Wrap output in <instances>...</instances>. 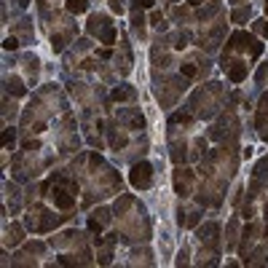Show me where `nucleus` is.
<instances>
[{
    "instance_id": "obj_37",
    "label": "nucleus",
    "mask_w": 268,
    "mask_h": 268,
    "mask_svg": "<svg viewBox=\"0 0 268 268\" xmlns=\"http://www.w3.org/2000/svg\"><path fill=\"white\" fill-rule=\"evenodd\" d=\"M110 9H113L115 14H121V11H123V6H121V0H110Z\"/></svg>"
},
{
    "instance_id": "obj_42",
    "label": "nucleus",
    "mask_w": 268,
    "mask_h": 268,
    "mask_svg": "<svg viewBox=\"0 0 268 268\" xmlns=\"http://www.w3.org/2000/svg\"><path fill=\"white\" fill-rule=\"evenodd\" d=\"M231 3H233V6H239V3H244V0H231Z\"/></svg>"
},
{
    "instance_id": "obj_31",
    "label": "nucleus",
    "mask_w": 268,
    "mask_h": 268,
    "mask_svg": "<svg viewBox=\"0 0 268 268\" xmlns=\"http://www.w3.org/2000/svg\"><path fill=\"white\" fill-rule=\"evenodd\" d=\"M199 223H201V212H191V215L185 217V225H191V228L199 225Z\"/></svg>"
},
{
    "instance_id": "obj_26",
    "label": "nucleus",
    "mask_w": 268,
    "mask_h": 268,
    "mask_svg": "<svg viewBox=\"0 0 268 268\" xmlns=\"http://www.w3.org/2000/svg\"><path fill=\"white\" fill-rule=\"evenodd\" d=\"M151 25L159 27V30H167V19H164L161 11H153V14H151Z\"/></svg>"
},
{
    "instance_id": "obj_20",
    "label": "nucleus",
    "mask_w": 268,
    "mask_h": 268,
    "mask_svg": "<svg viewBox=\"0 0 268 268\" xmlns=\"http://www.w3.org/2000/svg\"><path fill=\"white\" fill-rule=\"evenodd\" d=\"M89 9V0H67V11L70 14H83Z\"/></svg>"
},
{
    "instance_id": "obj_40",
    "label": "nucleus",
    "mask_w": 268,
    "mask_h": 268,
    "mask_svg": "<svg viewBox=\"0 0 268 268\" xmlns=\"http://www.w3.org/2000/svg\"><path fill=\"white\" fill-rule=\"evenodd\" d=\"M204 0H188V6H201Z\"/></svg>"
},
{
    "instance_id": "obj_17",
    "label": "nucleus",
    "mask_w": 268,
    "mask_h": 268,
    "mask_svg": "<svg viewBox=\"0 0 268 268\" xmlns=\"http://www.w3.org/2000/svg\"><path fill=\"white\" fill-rule=\"evenodd\" d=\"M110 97H113L115 102H123V99H134V89H131V86H115Z\"/></svg>"
},
{
    "instance_id": "obj_44",
    "label": "nucleus",
    "mask_w": 268,
    "mask_h": 268,
    "mask_svg": "<svg viewBox=\"0 0 268 268\" xmlns=\"http://www.w3.org/2000/svg\"><path fill=\"white\" fill-rule=\"evenodd\" d=\"M169 3H175V0H169Z\"/></svg>"
},
{
    "instance_id": "obj_15",
    "label": "nucleus",
    "mask_w": 268,
    "mask_h": 268,
    "mask_svg": "<svg viewBox=\"0 0 268 268\" xmlns=\"http://www.w3.org/2000/svg\"><path fill=\"white\" fill-rule=\"evenodd\" d=\"M185 159H188V143L183 140V143H175V145H172V161H175V164H183Z\"/></svg>"
},
{
    "instance_id": "obj_36",
    "label": "nucleus",
    "mask_w": 268,
    "mask_h": 268,
    "mask_svg": "<svg viewBox=\"0 0 268 268\" xmlns=\"http://www.w3.org/2000/svg\"><path fill=\"white\" fill-rule=\"evenodd\" d=\"M188 255H191L188 247H183V252H180V257H177V265H185V263H188Z\"/></svg>"
},
{
    "instance_id": "obj_16",
    "label": "nucleus",
    "mask_w": 268,
    "mask_h": 268,
    "mask_svg": "<svg viewBox=\"0 0 268 268\" xmlns=\"http://www.w3.org/2000/svg\"><path fill=\"white\" fill-rule=\"evenodd\" d=\"M6 91H9V94H14V97H22V94H25L27 89H25V83H22L17 75H11L9 81H6Z\"/></svg>"
},
{
    "instance_id": "obj_6",
    "label": "nucleus",
    "mask_w": 268,
    "mask_h": 268,
    "mask_svg": "<svg viewBox=\"0 0 268 268\" xmlns=\"http://www.w3.org/2000/svg\"><path fill=\"white\" fill-rule=\"evenodd\" d=\"M228 78H231L233 83H241L244 78H247V62L244 59H233V62H228Z\"/></svg>"
},
{
    "instance_id": "obj_41",
    "label": "nucleus",
    "mask_w": 268,
    "mask_h": 268,
    "mask_svg": "<svg viewBox=\"0 0 268 268\" xmlns=\"http://www.w3.org/2000/svg\"><path fill=\"white\" fill-rule=\"evenodd\" d=\"M260 137H263V140H265V143H268V131H260Z\"/></svg>"
},
{
    "instance_id": "obj_5",
    "label": "nucleus",
    "mask_w": 268,
    "mask_h": 268,
    "mask_svg": "<svg viewBox=\"0 0 268 268\" xmlns=\"http://www.w3.org/2000/svg\"><path fill=\"white\" fill-rule=\"evenodd\" d=\"M73 35H75V27H73V25H70L67 30H62V33H51V49L59 54L70 41H73Z\"/></svg>"
},
{
    "instance_id": "obj_24",
    "label": "nucleus",
    "mask_w": 268,
    "mask_h": 268,
    "mask_svg": "<svg viewBox=\"0 0 268 268\" xmlns=\"http://www.w3.org/2000/svg\"><path fill=\"white\" fill-rule=\"evenodd\" d=\"M252 30H255L260 38H268V17L265 19H257L255 25H252Z\"/></svg>"
},
{
    "instance_id": "obj_10",
    "label": "nucleus",
    "mask_w": 268,
    "mask_h": 268,
    "mask_svg": "<svg viewBox=\"0 0 268 268\" xmlns=\"http://www.w3.org/2000/svg\"><path fill=\"white\" fill-rule=\"evenodd\" d=\"M11 30L19 35V41H22V43H30V41H33V22H30V19L17 22V25H14Z\"/></svg>"
},
{
    "instance_id": "obj_43",
    "label": "nucleus",
    "mask_w": 268,
    "mask_h": 268,
    "mask_svg": "<svg viewBox=\"0 0 268 268\" xmlns=\"http://www.w3.org/2000/svg\"><path fill=\"white\" fill-rule=\"evenodd\" d=\"M263 239H265V241H268V225H265V236H263Z\"/></svg>"
},
{
    "instance_id": "obj_30",
    "label": "nucleus",
    "mask_w": 268,
    "mask_h": 268,
    "mask_svg": "<svg viewBox=\"0 0 268 268\" xmlns=\"http://www.w3.org/2000/svg\"><path fill=\"white\" fill-rule=\"evenodd\" d=\"M14 137H17V129H14V126H11V129H6V131H3V145L9 148V145L14 143Z\"/></svg>"
},
{
    "instance_id": "obj_38",
    "label": "nucleus",
    "mask_w": 268,
    "mask_h": 268,
    "mask_svg": "<svg viewBox=\"0 0 268 268\" xmlns=\"http://www.w3.org/2000/svg\"><path fill=\"white\" fill-rule=\"evenodd\" d=\"M43 129H46V123H43V121H38V123L33 126V131H35V134H41Z\"/></svg>"
},
{
    "instance_id": "obj_13",
    "label": "nucleus",
    "mask_w": 268,
    "mask_h": 268,
    "mask_svg": "<svg viewBox=\"0 0 268 268\" xmlns=\"http://www.w3.org/2000/svg\"><path fill=\"white\" fill-rule=\"evenodd\" d=\"M131 30L140 38H145V14L140 11V9H134V14H131Z\"/></svg>"
},
{
    "instance_id": "obj_7",
    "label": "nucleus",
    "mask_w": 268,
    "mask_h": 268,
    "mask_svg": "<svg viewBox=\"0 0 268 268\" xmlns=\"http://www.w3.org/2000/svg\"><path fill=\"white\" fill-rule=\"evenodd\" d=\"M110 25H113V22H110V19L105 17V14H91V17H89V25H86V30H89V35H97V38H99V33H102L105 27H110Z\"/></svg>"
},
{
    "instance_id": "obj_29",
    "label": "nucleus",
    "mask_w": 268,
    "mask_h": 268,
    "mask_svg": "<svg viewBox=\"0 0 268 268\" xmlns=\"http://www.w3.org/2000/svg\"><path fill=\"white\" fill-rule=\"evenodd\" d=\"M25 252H35V255H43V252H46V244L33 241V244H27V247H25Z\"/></svg>"
},
{
    "instance_id": "obj_21",
    "label": "nucleus",
    "mask_w": 268,
    "mask_h": 268,
    "mask_svg": "<svg viewBox=\"0 0 268 268\" xmlns=\"http://www.w3.org/2000/svg\"><path fill=\"white\" fill-rule=\"evenodd\" d=\"M99 43H105V46H113V43H115V27H113V25L105 27V30L99 33Z\"/></svg>"
},
{
    "instance_id": "obj_12",
    "label": "nucleus",
    "mask_w": 268,
    "mask_h": 268,
    "mask_svg": "<svg viewBox=\"0 0 268 268\" xmlns=\"http://www.w3.org/2000/svg\"><path fill=\"white\" fill-rule=\"evenodd\" d=\"M265 123H268V91L260 97V107H257V118H255L257 129H265Z\"/></svg>"
},
{
    "instance_id": "obj_27",
    "label": "nucleus",
    "mask_w": 268,
    "mask_h": 268,
    "mask_svg": "<svg viewBox=\"0 0 268 268\" xmlns=\"http://www.w3.org/2000/svg\"><path fill=\"white\" fill-rule=\"evenodd\" d=\"M193 121V115L191 113H175L169 118V123H191Z\"/></svg>"
},
{
    "instance_id": "obj_34",
    "label": "nucleus",
    "mask_w": 268,
    "mask_h": 268,
    "mask_svg": "<svg viewBox=\"0 0 268 268\" xmlns=\"http://www.w3.org/2000/svg\"><path fill=\"white\" fill-rule=\"evenodd\" d=\"M156 0H134V9H153Z\"/></svg>"
},
{
    "instance_id": "obj_4",
    "label": "nucleus",
    "mask_w": 268,
    "mask_h": 268,
    "mask_svg": "<svg viewBox=\"0 0 268 268\" xmlns=\"http://www.w3.org/2000/svg\"><path fill=\"white\" fill-rule=\"evenodd\" d=\"M217 233H220V225L217 223H204L199 228V241L201 244H209V247H217Z\"/></svg>"
},
{
    "instance_id": "obj_14",
    "label": "nucleus",
    "mask_w": 268,
    "mask_h": 268,
    "mask_svg": "<svg viewBox=\"0 0 268 268\" xmlns=\"http://www.w3.org/2000/svg\"><path fill=\"white\" fill-rule=\"evenodd\" d=\"M252 17V9L249 6H236V9L231 11V22H236V25H244Z\"/></svg>"
},
{
    "instance_id": "obj_25",
    "label": "nucleus",
    "mask_w": 268,
    "mask_h": 268,
    "mask_svg": "<svg viewBox=\"0 0 268 268\" xmlns=\"http://www.w3.org/2000/svg\"><path fill=\"white\" fill-rule=\"evenodd\" d=\"M180 73H183V75L188 78V81H191V78H196V75H199V67H196L193 62H185V65L180 67Z\"/></svg>"
},
{
    "instance_id": "obj_39",
    "label": "nucleus",
    "mask_w": 268,
    "mask_h": 268,
    "mask_svg": "<svg viewBox=\"0 0 268 268\" xmlns=\"http://www.w3.org/2000/svg\"><path fill=\"white\" fill-rule=\"evenodd\" d=\"M99 57H102V59H110L113 54H110V49H99Z\"/></svg>"
},
{
    "instance_id": "obj_22",
    "label": "nucleus",
    "mask_w": 268,
    "mask_h": 268,
    "mask_svg": "<svg viewBox=\"0 0 268 268\" xmlns=\"http://www.w3.org/2000/svg\"><path fill=\"white\" fill-rule=\"evenodd\" d=\"M123 145H126V134H123V131H113V134H110V148L121 151Z\"/></svg>"
},
{
    "instance_id": "obj_9",
    "label": "nucleus",
    "mask_w": 268,
    "mask_h": 268,
    "mask_svg": "<svg viewBox=\"0 0 268 268\" xmlns=\"http://www.w3.org/2000/svg\"><path fill=\"white\" fill-rule=\"evenodd\" d=\"M22 65H25V73H27V78H30V83H35L38 73H41V59H38L35 54H27V57L22 59Z\"/></svg>"
},
{
    "instance_id": "obj_11",
    "label": "nucleus",
    "mask_w": 268,
    "mask_h": 268,
    "mask_svg": "<svg viewBox=\"0 0 268 268\" xmlns=\"http://www.w3.org/2000/svg\"><path fill=\"white\" fill-rule=\"evenodd\" d=\"M25 241V225L19 223H11V228L6 231V244H11V247H17V244Z\"/></svg>"
},
{
    "instance_id": "obj_18",
    "label": "nucleus",
    "mask_w": 268,
    "mask_h": 268,
    "mask_svg": "<svg viewBox=\"0 0 268 268\" xmlns=\"http://www.w3.org/2000/svg\"><path fill=\"white\" fill-rule=\"evenodd\" d=\"M225 231H228V236H225V239H228V249H236V239H239V223L231 220Z\"/></svg>"
},
{
    "instance_id": "obj_19",
    "label": "nucleus",
    "mask_w": 268,
    "mask_h": 268,
    "mask_svg": "<svg viewBox=\"0 0 268 268\" xmlns=\"http://www.w3.org/2000/svg\"><path fill=\"white\" fill-rule=\"evenodd\" d=\"M255 236H257V225L249 223L247 231H244V239H241V252H247V247H249L252 241H255Z\"/></svg>"
},
{
    "instance_id": "obj_33",
    "label": "nucleus",
    "mask_w": 268,
    "mask_h": 268,
    "mask_svg": "<svg viewBox=\"0 0 268 268\" xmlns=\"http://www.w3.org/2000/svg\"><path fill=\"white\" fill-rule=\"evenodd\" d=\"M3 115H6V118H14V115H17V105H11V102L6 99V105H3Z\"/></svg>"
},
{
    "instance_id": "obj_2",
    "label": "nucleus",
    "mask_w": 268,
    "mask_h": 268,
    "mask_svg": "<svg viewBox=\"0 0 268 268\" xmlns=\"http://www.w3.org/2000/svg\"><path fill=\"white\" fill-rule=\"evenodd\" d=\"M252 46H255V43H252V35L241 33V30H239V33H233L231 38H228V43H225L223 59H220V62H223V67H225V62L231 59V54H233V51H247V49L252 51Z\"/></svg>"
},
{
    "instance_id": "obj_23",
    "label": "nucleus",
    "mask_w": 268,
    "mask_h": 268,
    "mask_svg": "<svg viewBox=\"0 0 268 268\" xmlns=\"http://www.w3.org/2000/svg\"><path fill=\"white\" fill-rule=\"evenodd\" d=\"M91 220H97V223H102V225H107L110 223V209H105V207H99L97 212L91 215Z\"/></svg>"
},
{
    "instance_id": "obj_8",
    "label": "nucleus",
    "mask_w": 268,
    "mask_h": 268,
    "mask_svg": "<svg viewBox=\"0 0 268 268\" xmlns=\"http://www.w3.org/2000/svg\"><path fill=\"white\" fill-rule=\"evenodd\" d=\"M118 118L129 123V129H143V126H145V118H143V113H140V110H121V113H118Z\"/></svg>"
},
{
    "instance_id": "obj_32",
    "label": "nucleus",
    "mask_w": 268,
    "mask_h": 268,
    "mask_svg": "<svg viewBox=\"0 0 268 268\" xmlns=\"http://www.w3.org/2000/svg\"><path fill=\"white\" fill-rule=\"evenodd\" d=\"M22 148H25V153H35L38 148H41V143H38V140H25V145H22Z\"/></svg>"
},
{
    "instance_id": "obj_3",
    "label": "nucleus",
    "mask_w": 268,
    "mask_h": 268,
    "mask_svg": "<svg viewBox=\"0 0 268 268\" xmlns=\"http://www.w3.org/2000/svg\"><path fill=\"white\" fill-rule=\"evenodd\" d=\"M175 191H177V196H191V191H193V172L191 169H177L175 172Z\"/></svg>"
},
{
    "instance_id": "obj_1",
    "label": "nucleus",
    "mask_w": 268,
    "mask_h": 268,
    "mask_svg": "<svg viewBox=\"0 0 268 268\" xmlns=\"http://www.w3.org/2000/svg\"><path fill=\"white\" fill-rule=\"evenodd\" d=\"M129 183L137 188V191H148V188L153 185V167L148 161L134 164L131 172H129Z\"/></svg>"
},
{
    "instance_id": "obj_35",
    "label": "nucleus",
    "mask_w": 268,
    "mask_h": 268,
    "mask_svg": "<svg viewBox=\"0 0 268 268\" xmlns=\"http://www.w3.org/2000/svg\"><path fill=\"white\" fill-rule=\"evenodd\" d=\"M255 78H257V83H265V78H268V65H263V67H260Z\"/></svg>"
},
{
    "instance_id": "obj_28",
    "label": "nucleus",
    "mask_w": 268,
    "mask_h": 268,
    "mask_svg": "<svg viewBox=\"0 0 268 268\" xmlns=\"http://www.w3.org/2000/svg\"><path fill=\"white\" fill-rule=\"evenodd\" d=\"M19 46H22V41H17V38H14V35H11V38H6V41H3V49H6V51H17Z\"/></svg>"
}]
</instances>
